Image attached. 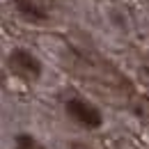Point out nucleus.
I'll return each mask as SVG.
<instances>
[{"label":"nucleus","instance_id":"f257e3e1","mask_svg":"<svg viewBox=\"0 0 149 149\" xmlns=\"http://www.w3.org/2000/svg\"><path fill=\"white\" fill-rule=\"evenodd\" d=\"M64 112H67V117L74 124H78V126H83L87 131H96L103 126V112L99 110L94 103L80 99V96L67 99L64 101Z\"/></svg>","mask_w":149,"mask_h":149},{"label":"nucleus","instance_id":"f03ea898","mask_svg":"<svg viewBox=\"0 0 149 149\" xmlns=\"http://www.w3.org/2000/svg\"><path fill=\"white\" fill-rule=\"evenodd\" d=\"M7 67L14 76H19L28 83H35L44 74V64L32 51L28 48H12L7 53Z\"/></svg>","mask_w":149,"mask_h":149},{"label":"nucleus","instance_id":"7ed1b4c3","mask_svg":"<svg viewBox=\"0 0 149 149\" xmlns=\"http://www.w3.org/2000/svg\"><path fill=\"white\" fill-rule=\"evenodd\" d=\"M12 5L21 19L32 23V25H44L51 19L48 12L44 9V5H39V0H12Z\"/></svg>","mask_w":149,"mask_h":149},{"label":"nucleus","instance_id":"20e7f679","mask_svg":"<svg viewBox=\"0 0 149 149\" xmlns=\"http://www.w3.org/2000/svg\"><path fill=\"white\" fill-rule=\"evenodd\" d=\"M14 149H46L32 133H16L14 135Z\"/></svg>","mask_w":149,"mask_h":149},{"label":"nucleus","instance_id":"39448f33","mask_svg":"<svg viewBox=\"0 0 149 149\" xmlns=\"http://www.w3.org/2000/svg\"><path fill=\"white\" fill-rule=\"evenodd\" d=\"M147 2H149V0H147Z\"/></svg>","mask_w":149,"mask_h":149}]
</instances>
